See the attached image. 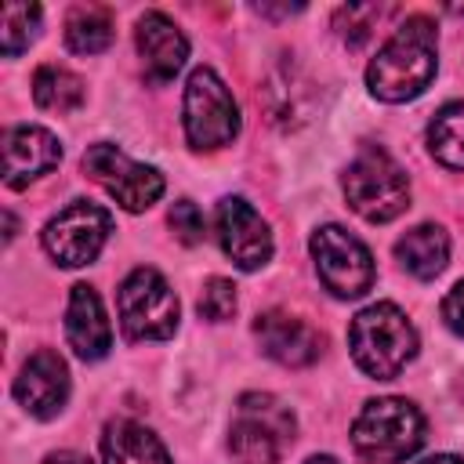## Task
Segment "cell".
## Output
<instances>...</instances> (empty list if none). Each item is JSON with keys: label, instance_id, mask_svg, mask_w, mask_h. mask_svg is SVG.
<instances>
[{"label": "cell", "instance_id": "obj_1", "mask_svg": "<svg viewBox=\"0 0 464 464\" xmlns=\"http://www.w3.org/2000/svg\"><path fill=\"white\" fill-rule=\"evenodd\" d=\"M435 51H439L435 22L424 14H410L370 62L366 87L381 102H392V105L417 98L435 80V65H439Z\"/></svg>", "mask_w": 464, "mask_h": 464}, {"label": "cell", "instance_id": "obj_2", "mask_svg": "<svg viewBox=\"0 0 464 464\" xmlns=\"http://www.w3.org/2000/svg\"><path fill=\"white\" fill-rule=\"evenodd\" d=\"M348 348H352L355 366L366 377L392 381L417 355V330L402 308H395L392 301H377L352 319Z\"/></svg>", "mask_w": 464, "mask_h": 464}, {"label": "cell", "instance_id": "obj_3", "mask_svg": "<svg viewBox=\"0 0 464 464\" xmlns=\"http://www.w3.org/2000/svg\"><path fill=\"white\" fill-rule=\"evenodd\" d=\"M424 442V417L406 399H373L352 424V446L370 464H402Z\"/></svg>", "mask_w": 464, "mask_h": 464}, {"label": "cell", "instance_id": "obj_4", "mask_svg": "<svg viewBox=\"0 0 464 464\" xmlns=\"http://www.w3.org/2000/svg\"><path fill=\"white\" fill-rule=\"evenodd\" d=\"M294 442V413L265 392H246L236 406L228 453L236 464H276Z\"/></svg>", "mask_w": 464, "mask_h": 464}, {"label": "cell", "instance_id": "obj_5", "mask_svg": "<svg viewBox=\"0 0 464 464\" xmlns=\"http://www.w3.org/2000/svg\"><path fill=\"white\" fill-rule=\"evenodd\" d=\"M344 196L359 218L392 221L410 207V178L384 149L370 145L344 170Z\"/></svg>", "mask_w": 464, "mask_h": 464}, {"label": "cell", "instance_id": "obj_6", "mask_svg": "<svg viewBox=\"0 0 464 464\" xmlns=\"http://www.w3.org/2000/svg\"><path fill=\"white\" fill-rule=\"evenodd\" d=\"M120 326L130 341H167L178 330V297L156 268H134L120 283Z\"/></svg>", "mask_w": 464, "mask_h": 464}, {"label": "cell", "instance_id": "obj_7", "mask_svg": "<svg viewBox=\"0 0 464 464\" xmlns=\"http://www.w3.org/2000/svg\"><path fill=\"white\" fill-rule=\"evenodd\" d=\"M239 134V109L225 80L199 65L185 83V138L192 149H221Z\"/></svg>", "mask_w": 464, "mask_h": 464}, {"label": "cell", "instance_id": "obj_8", "mask_svg": "<svg viewBox=\"0 0 464 464\" xmlns=\"http://www.w3.org/2000/svg\"><path fill=\"white\" fill-rule=\"evenodd\" d=\"M83 174L94 178L130 214L149 210L163 196V174L156 167H149V163L130 160L127 152H120L109 141H94L83 152Z\"/></svg>", "mask_w": 464, "mask_h": 464}, {"label": "cell", "instance_id": "obj_9", "mask_svg": "<svg viewBox=\"0 0 464 464\" xmlns=\"http://www.w3.org/2000/svg\"><path fill=\"white\" fill-rule=\"evenodd\" d=\"M109 232H112V214L105 207H98L91 199H72L65 210H58L44 225V250L58 265L80 268L98 257Z\"/></svg>", "mask_w": 464, "mask_h": 464}, {"label": "cell", "instance_id": "obj_10", "mask_svg": "<svg viewBox=\"0 0 464 464\" xmlns=\"http://www.w3.org/2000/svg\"><path fill=\"white\" fill-rule=\"evenodd\" d=\"M312 257H315V272L323 279V286L334 297H359L373 286V257L362 246V239H355L352 232H344L341 225H323L312 236Z\"/></svg>", "mask_w": 464, "mask_h": 464}, {"label": "cell", "instance_id": "obj_11", "mask_svg": "<svg viewBox=\"0 0 464 464\" xmlns=\"http://www.w3.org/2000/svg\"><path fill=\"white\" fill-rule=\"evenodd\" d=\"M214 232L221 250L232 257L236 268L254 272L272 257V232L265 218L243 199V196H225L214 210Z\"/></svg>", "mask_w": 464, "mask_h": 464}, {"label": "cell", "instance_id": "obj_12", "mask_svg": "<svg viewBox=\"0 0 464 464\" xmlns=\"http://www.w3.org/2000/svg\"><path fill=\"white\" fill-rule=\"evenodd\" d=\"M14 399L40 420H51L69 399V366L58 352L40 348L25 359L22 373L14 377Z\"/></svg>", "mask_w": 464, "mask_h": 464}, {"label": "cell", "instance_id": "obj_13", "mask_svg": "<svg viewBox=\"0 0 464 464\" xmlns=\"http://www.w3.org/2000/svg\"><path fill=\"white\" fill-rule=\"evenodd\" d=\"M62 163V141L47 127L18 123L4 134V181L11 188H25L33 178L54 170Z\"/></svg>", "mask_w": 464, "mask_h": 464}, {"label": "cell", "instance_id": "obj_14", "mask_svg": "<svg viewBox=\"0 0 464 464\" xmlns=\"http://www.w3.org/2000/svg\"><path fill=\"white\" fill-rule=\"evenodd\" d=\"M254 337L261 344V352L283 366H308L319 359L323 352V337L315 326H308L304 319L290 315V312H261L254 319Z\"/></svg>", "mask_w": 464, "mask_h": 464}, {"label": "cell", "instance_id": "obj_15", "mask_svg": "<svg viewBox=\"0 0 464 464\" xmlns=\"http://www.w3.org/2000/svg\"><path fill=\"white\" fill-rule=\"evenodd\" d=\"M134 36H138V54H141L145 76L152 83H167L181 72V65L188 58V40L163 11H145L138 18Z\"/></svg>", "mask_w": 464, "mask_h": 464}, {"label": "cell", "instance_id": "obj_16", "mask_svg": "<svg viewBox=\"0 0 464 464\" xmlns=\"http://www.w3.org/2000/svg\"><path fill=\"white\" fill-rule=\"evenodd\" d=\"M65 337L72 344V352L87 362L109 355L112 348V326L105 319V308H102V297L94 286L87 283H76L72 294H69V308H65Z\"/></svg>", "mask_w": 464, "mask_h": 464}, {"label": "cell", "instance_id": "obj_17", "mask_svg": "<svg viewBox=\"0 0 464 464\" xmlns=\"http://www.w3.org/2000/svg\"><path fill=\"white\" fill-rule=\"evenodd\" d=\"M105 464H170L167 446L138 420H112L102 435Z\"/></svg>", "mask_w": 464, "mask_h": 464}, {"label": "cell", "instance_id": "obj_18", "mask_svg": "<svg viewBox=\"0 0 464 464\" xmlns=\"http://www.w3.org/2000/svg\"><path fill=\"white\" fill-rule=\"evenodd\" d=\"M399 265L417 279H435L450 261V236L439 225H417L395 243Z\"/></svg>", "mask_w": 464, "mask_h": 464}, {"label": "cell", "instance_id": "obj_19", "mask_svg": "<svg viewBox=\"0 0 464 464\" xmlns=\"http://www.w3.org/2000/svg\"><path fill=\"white\" fill-rule=\"evenodd\" d=\"M112 44V14L94 4H80L65 18V47L76 54H98Z\"/></svg>", "mask_w": 464, "mask_h": 464}, {"label": "cell", "instance_id": "obj_20", "mask_svg": "<svg viewBox=\"0 0 464 464\" xmlns=\"http://www.w3.org/2000/svg\"><path fill=\"white\" fill-rule=\"evenodd\" d=\"M428 149L442 167L464 170V102H450L435 112L428 123Z\"/></svg>", "mask_w": 464, "mask_h": 464}, {"label": "cell", "instance_id": "obj_21", "mask_svg": "<svg viewBox=\"0 0 464 464\" xmlns=\"http://www.w3.org/2000/svg\"><path fill=\"white\" fill-rule=\"evenodd\" d=\"M33 102L47 112H72L83 102V80L65 65H40L33 76Z\"/></svg>", "mask_w": 464, "mask_h": 464}, {"label": "cell", "instance_id": "obj_22", "mask_svg": "<svg viewBox=\"0 0 464 464\" xmlns=\"http://www.w3.org/2000/svg\"><path fill=\"white\" fill-rule=\"evenodd\" d=\"M40 18H44V11L36 4H4V11H0V51L7 58L22 54L36 40Z\"/></svg>", "mask_w": 464, "mask_h": 464}, {"label": "cell", "instance_id": "obj_23", "mask_svg": "<svg viewBox=\"0 0 464 464\" xmlns=\"http://www.w3.org/2000/svg\"><path fill=\"white\" fill-rule=\"evenodd\" d=\"M384 14H392V7H377V4H352V7H341L337 11V29H341V36H344V44H352V47H359L373 29H377V22L384 18Z\"/></svg>", "mask_w": 464, "mask_h": 464}, {"label": "cell", "instance_id": "obj_24", "mask_svg": "<svg viewBox=\"0 0 464 464\" xmlns=\"http://www.w3.org/2000/svg\"><path fill=\"white\" fill-rule=\"evenodd\" d=\"M199 315L210 319V323H225L236 315V286L221 276L207 279L203 283V294H199Z\"/></svg>", "mask_w": 464, "mask_h": 464}, {"label": "cell", "instance_id": "obj_25", "mask_svg": "<svg viewBox=\"0 0 464 464\" xmlns=\"http://www.w3.org/2000/svg\"><path fill=\"white\" fill-rule=\"evenodd\" d=\"M170 228H174V236L181 239V243H199L203 236H207V218L199 214V207L192 203V199H178L174 207H170Z\"/></svg>", "mask_w": 464, "mask_h": 464}, {"label": "cell", "instance_id": "obj_26", "mask_svg": "<svg viewBox=\"0 0 464 464\" xmlns=\"http://www.w3.org/2000/svg\"><path fill=\"white\" fill-rule=\"evenodd\" d=\"M442 319H446V326H450L453 334L464 337V279L442 297Z\"/></svg>", "mask_w": 464, "mask_h": 464}, {"label": "cell", "instance_id": "obj_27", "mask_svg": "<svg viewBox=\"0 0 464 464\" xmlns=\"http://www.w3.org/2000/svg\"><path fill=\"white\" fill-rule=\"evenodd\" d=\"M44 464H91L83 453H76V450H58V453H51Z\"/></svg>", "mask_w": 464, "mask_h": 464}, {"label": "cell", "instance_id": "obj_28", "mask_svg": "<svg viewBox=\"0 0 464 464\" xmlns=\"http://www.w3.org/2000/svg\"><path fill=\"white\" fill-rule=\"evenodd\" d=\"M420 464H464L460 457H453V453H435V457H424Z\"/></svg>", "mask_w": 464, "mask_h": 464}, {"label": "cell", "instance_id": "obj_29", "mask_svg": "<svg viewBox=\"0 0 464 464\" xmlns=\"http://www.w3.org/2000/svg\"><path fill=\"white\" fill-rule=\"evenodd\" d=\"M304 464H337V460H334V457H326V453H323V457H308V460H304Z\"/></svg>", "mask_w": 464, "mask_h": 464}]
</instances>
